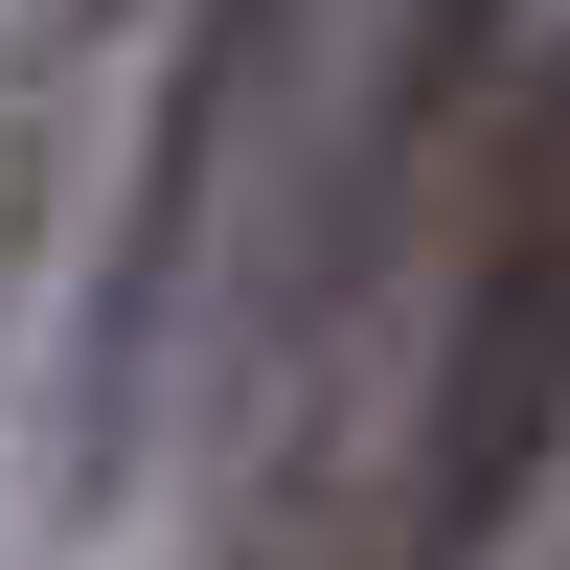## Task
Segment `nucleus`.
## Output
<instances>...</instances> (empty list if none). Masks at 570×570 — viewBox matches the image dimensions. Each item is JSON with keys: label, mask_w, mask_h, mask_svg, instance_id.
<instances>
[{"label": "nucleus", "mask_w": 570, "mask_h": 570, "mask_svg": "<svg viewBox=\"0 0 570 570\" xmlns=\"http://www.w3.org/2000/svg\"><path fill=\"white\" fill-rule=\"evenodd\" d=\"M570 456V46H525V115L480 137V228L411 297V411L365 480V570H480Z\"/></svg>", "instance_id": "f257e3e1"}]
</instances>
